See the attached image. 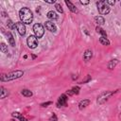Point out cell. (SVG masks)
<instances>
[{
	"mask_svg": "<svg viewBox=\"0 0 121 121\" xmlns=\"http://www.w3.org/2000/svg\"><path fill=\"white\" fill-rule=\"evenodd\" d=\"M19 18L22 23L28 25L33 21V12L27 7L22 8L19 11Z\"/></svg>",
	"mask_w": 121,
	"mask_h": 121,
	"instance_id": "cell-1",
	"label": "cell"
},
{
	"mask_svg": "<svg viewBox=\"0 0 121 121\" xmlns=\"http://www.w3.org/2000/svg\"><path fill=\"white\" fill-rule=\"evenodd\" d=\"M25 72L22 70H15L12 72H10L8 74H2L1 75V81H14V80H18L20 78H22L24 76Z\"/></svg>",
	"mask_w": 121,
	"mask_h": 121,
	"instance_id": "cell-2",
	"label": "cell"
},
{
	"mask_svg": "<svg viewBox=\"0 0 121 121\" xmlns=\"http://www.w3.org/2000/svg\"><path fill=\"white\" fill-rule=\"evenodd\" d=\"M97 7L98 12L102 15H107L111 12L110 6L107 4V1H104V0H100V1L97 2Z\"/></svg>",
	"mask_w": 121,
	"mask_h": 121,
	"instance_id": "cell-3",
	"label": "cell"
},
{
	"mask_svg": "<svg viewBox=\"0 0 121 121\" xmlns=\"http://www.w3.org/2000/svg\"><path fill=\"white\" fill-rule=\"evenodd\" d=\"M117 91H118V90H116V91H114V92H113V91H104V92H102V93L97 97V104H99V105L104 104L112 96H113L115 93H117Z\"/></svg>",
	"mask_w": 121,
	"mask_h": 121,
	"instance_id": "cell-4",
	"label": "cell"
},
{
	"mask_svg": "<svg viewBox=\"0 0 121 121\" xmlns=\"http://www.w3.org/2000/svg\"><path fill=\"white\" fill-rule=\"evenodd\" d=\"M33 31H34V34L35 36L39 39V38H42L44 34V26L40 23H37V24H34L33 25Z\"/></svg>",
	"mask_w": 121,
	"mask_h": 121,
	"instance_id": "cell-5",
	"label": "cell"
},
{
	"mask_svg": "<svg viewBox=\"0 0 121 121\" xmlns=\"http://www.w3.org/2000/svg\"><path fill=\"white\" fill-rule=\"evenodd\" d=\"M27 44H28L29 48L34 49V48H36L38 46V44H39L38 38L35 35H29L28 37V39H27Z\"/></svg>",
	"mask_w": 121,
	"mask_h": 121,
	"instance_id": "cell-6",
	"label": "cell"
},
{
	"mask_svg": "<svg viewBox=\"0 0 121 121\" xmlns=\"http://www.w3.org/2000/svg\"><path fill=\"white\" fill-rule=\"evenodd\" d=\"M67 101H68V96H66V94H62L57 101V107L60 108V107H66L67 106Z\"/></svg>",
	"mask_w": 121,
	"mask_h": 121,
	"instance_id": "cell-7",
	"label": "cell"
},
{
	"mask_svg": "<svg viewBox=\"0 0 121 121\" xmlns=\"http://www.w3.org/2000/svg\"><path fill=\"white\" fill-rule=\"evenodd\" d=\"M15 27H16V29H17L18 33L21 36H25L26 35L27 29H26V26H25L24 23H22V22H16L15 23Z\"/></svg>",
	"mask_w": 121,
	"mask_h": 121,
	"instance_id": "cell-8",
	"label": "cell"
},
{
	"mask_svg": "<svg viewBox=\"0 0 121 121\" xmlns=\"http://www.w3.org/2000/svg\"><path fill=\"white\" fill-rule=\"evenodd\" d=\"M44 27H45V28H46L48 31H50V32L55 33V32L57 31V27H56V25L53 23V21H46V22L44 23Z\"/></svg>",
	"mask_w": 121,
	"mask_h": 121,
	"instance_id": "cell-9",
	"label": "cell"
},
{
	"mask_svg": "<svg viewBox=\"0 0 121 121\" xmlns=\"http://www.w3.org/2000/svg\"><path fill=\"white\" fill-rule=\"evenodd\" d=\"M92 58H93V51L91 49H86L83 53V60L85 63H88Z\"/></svg>",
	"mask_w": 121,
	"mask_h": 121,
	"instance_id": "cell-10",
	"label": "cell"
},
{
	"mask_svg": "<svg viewBox=\"0 0 121 121\" xmlns=\"http://www.w3.org/2000/svg\"><path fill=\"white\" fill-rule=\"evenodd\" d=\"M118 63H119V60H118L117 59H113V60H109L108 64H107V67H108V69H110V70L114 69V68L116 67V65H118Z\"/></svg>",
	"mask_w": 121,
	"mask_h": 121,
	"instance_id": "cell-11",
	"label": "cell"
},
{
	"mask_svg": "<svg viewBox=\"0 0 121 121\" xmlns=\"http://www.w3.org/2000/svg\"><path fill=\"white\" fill-rule=\"evenodd\" d=\"M65 2L66 6L68 7V9H69V11H70L71 12H73V13H78V12H79L78 9L76 8V6H75L71 1H69V0H65Z\"/></svg>",
	"mask_w": 121,
	"mask_h": 121,
	"instance_id": "cell-12",
	"label": "cell"
},
{
	"mask_svg": "<svg viewBox=\"0 0 121 121\" xmlns=\"http://www.w3.org/2000/svg\"><path fill=\"white\" fill-rule=\"evenodd\" d=\"M90 103H91V100L90 99H82V100H81L80 103H79V110L82 111L87 106H89Z\"/></svg>",
	"mask_w": 121,
	"mask_h": 121,
	"instance_id": "cell-13",
	"label": "cell"
},
{
	"mask_svg": "<svg viewBox=\"0 0 121 121\" xmlns=\"http://www.w3.org/2000/svg\"><path fill=\"white\" fill-rule=\"evenodd\" d=\"M46 17H47L48 19H50L51 21H53V20H58V19H59L58 13H57L56 12H54V11H49V12L46 13Z\"/></svg>",
	"mask_w": 121,
	"mask_h": 121,
	"instance_id": "cell-14",
	"label": "cell"
},
{
	"mask_svg": "<svg viewBox=\"0 0 121 121\" xmlns=\"http://www.w3.org/2000/svg\"><path fill=\"white\" fill-rule=\"evenodd\" d=\"M6 36H7V39H8L9 44H10L12 47H14V46H15V40H14L13 35H12L10 31H8V32H6Z\"/></svg>",
	"mask_w": 121,
	"mask_h": 121,
	"instance_id": "cell-15",
	"label": "cell"
},
{
	"mask_svg": "<svg viewBox=\"0 0 121 121\" xmlns=\"http://www.w3.org/2000/svg\"><path fill=\"white\" fill-rule=\"evenodd\" d=\"M9 90L6 89L5 87L3 86H0V98L1 99H4L5 97H7L9 96Z\"/></svg>",
	"mask_w": 121,
	"mask_h": 121,
	"instance_id": "cell-16",
	"label": "cell"
},
{
	"mask_svg": "<svg viewBox=\"0 0 121 121\" xmlns=\"http://www.w3.org/2000/svg\"><path fill=\"white\" fill-rule=\"evenodd\" d=\"M94 20H95V22L98 25V27L100 26V25H103V24H105V19H104V17H102V16H96L95 18H94Z\"/></svg>",
	"mask_w": 121,
	"mask_h": 121,
	"instance_id": "cell-17",
	"label": "cell"
},
{
	"mask_svg": "<svg viewBox=\"0 0 121 121\" xmlns=\"http://www.w3.org/2000/svg\"><path fill=\"white\" fill-rule=\"evenodd\" d=\"M21 94H22L24 97H31L33 96V93H32L29 89H23V90L21 91Z\"/></svg>",
	"mask_w": 121,
	"mask_h": 121,
	"instance_id": "cell-18",
	"label": "cell"
},
{
	"mask_svg": "<svg viewBox=\"0 0 121 121\" xmlns=\"http://www.w3.org/2000/svg\"><path fill=\"white\" fill-rule=\"evenodd\" d=\"M99 43L102 44V45H106V46H108V45H110V41L107 39V37H100L99 38Z\"/></svg>",
	"mask_w": 121,
	"mask_h": 121,
	"instance_id": "cell-19",
	"label": "cell"
},
{
	"mask_svg": "<svg viewBox=\"0 0 121 121\" xmlns=\"http://www.w3.org/2000/svg\"><path fill=\"white\" fill-rule=\"evenodd\" d=\"M0 50H1V52L4 53V54H8L9 53L8 45L5 43H1V45H0Z\"/></svg>",
	"mask_w": 121,
	"mask_h": 121,
	"instance_id": "cell-20",
	"label": "cell"
},
{
	"mask_svg": "<svg viewBox=\"0 0 121 121\" xmlns=\"http://www.w3.org/2000/svg\"><path fill=\"white\" fill-rule=\"evenodd\" d=\"M7 26H8V28H9L10 29H12V30H14V29L16 28L15 23H13L11 19H8V21H7Z\"/></svg>",
	"mask_w": 121,
	"mask_h": 121,
	"instance_id": "cell-21",
	"label": "cell"
},
{
	"mask_svg": "<svg viewBox=\"0 0 121 121\" xmlns=\"http://www.w3.org/2000/svg\"><path fill=\"white\" fill-rule=\"evenodd\" d=\"M96 31H97V33H100L102 37H107V33H106V31H105L103 28H101L100 27H98V26H97V27L96 28Z\"/></svg>",
	"mask_w": 121,
	"mask_h": 121,
	"instance_id": "cell-22",
	"label": "cell"
},
{
	"mask_svg": "<svg viewBox=\"0 0 121 121\" xmlns=\"http://www.w3.org/2000/svg\"><path fill=\"white\" fill-rule=\"evenodd\" d=\"M55 8H56L57 12H59L60 13H64V9H63V7H62V5H60V4L56 3L55 4Z\"/></svg>",
	"mask_w": 121,
	"mask_h": 121,
	"instance_id": "cell-23",
	"label": "cell"
},
{
	"mask_svg": "<svg viewBox=\"0 0 121 121\" xmlns=\"http://www.w3.org/2000/svg\"><path fill=\"white\" fill-rule=\"evenodd\" d=\"M91 80H92V77H91L90 75H87L86 78H85L82 81H81L80 83H81V84H85V83H88L89 81H91Z\"/></svg>",
	"mask_w": 121,
	"mask_h": 121,
	"instance_id": "cell-24",
	"label": "cell"
},
{
	"mask_svg": "<svg viewBox=\"0 0 121 121\" xmlns=\"http://www.w3.org/2000/svg\"><path fill=\"white\" fill-rule=\"evenodd\" d=\"M12 117H14V118H18V119H20L23 115H22V113H20L19 112H12Z\"/></svg>",
	"mask_w": 121,
	"mask_h": 121,
	"instance_id": "cell-25",
	"label": "cell"
},
{
	"mask_svg": "<svg viewBox=\"0 0 121 121\" xmlns=\"http://www.w3.org/2000/svg\"><path fill=\"white\" fill-rule=\"evenodd\" d=\"M72 91H73L74 95H79L80 94V91H81V87L80 86H74L72 88Z\"/></svg>",
	"mask_w": 121,
	"mask_h": 121,
	"instance_id": "cell-26",
	"label": "cell"
},
{
	"mask_svg": "<svg viewBox=\"0 0 121 121\" xmlns=\"http://www.w3.org/2000/svg\"><path fill=\"white\" fill-rule=\"evenodd\" d=\"M52 103H53L52 101H46V102L41 103V107H43V108H46V107H48L49 105H51Z\"/></svg>",
	"mask_w": 121,
	"mask_h": 121,
	"instance_id": "cell-27",
	"label": "cell"
},
{
	"mask_svg": "<svg viewBox=\"0 0 121 121\" xmlns=\"http://www.w3.org/2000/svg\"><path fill=\"white\" fill-rule=\"evenodd\" d=\"M49 121H58V117H57V115H56V113H52V115H51V117L49 118Z\"/></svg>",
	"mask_w": 121,
	"mask_h": 121,
	"instance_id": "cell-28",
	"label": "cell"
},
{
	"mask_svg": "<svg viewBox=\"0 0 121 121\" xmlns=\"http://www.w3.org/2000/svg\"><path fill=\"white\" fill-rule=\"evenodd\" d=\"M80 3H81V5H88V4L90 3V1H89V0H81Z\"/></svg>",
	"mask_w": 121,
	"mask_h": 121,
	"instance_id": "cell-29",
	"label": "cell"
},
{
	"mask_svg": "<svg viewBox=\"0 0 121 121\" xmlns=\"http://www.w3.org/2000/svg\"><path fill=\"white\" fill-rule=\"evenodd\" d=\"M65 94H66V96H68V97H71V96H73V95H74V93H73L72 89H71V90H67Z\"/></svg>",
	"mask_w": 121,
	"mask_h": 121,
	"instance_id": "cell-30",
	"label": "cell"
},
{
	"mask_svg": "<svg viewBox=\"0 0 121 121\" xmlns=\"http://www.w3.org/2000/svg\"><path fill=\"white\" fill-rule=\"evenodd\" d=\"M107 4H108L109 6H114L115 1H112V0H108V1H107Z\"/></svg>",
	"mask_w": 121,
	"mask_h": 121,
	"instance_id": "cell-31",
	"label": "cell"
},
{
	"mask_svg": "<svg viewBox=\"0 0 121 121\" xmlns=\"http://www.w3.org/2000/svg\"><path fill=\"white\" fill-rule=\"evenodd\" d=\"M82 29H83V32H84V33H85L87 36H90V32L88 31V29H87L86 28H82Z\"/></svg>",
	"mask_w": 121,
	"mask_h": 121,
	"instance_id": "cell-32",
	"label": "cell"
},
{
	"mask_svg": "<svg viewBox=\"0 0 121 121\" xmlns=\"http://www.w3.org/2000/svg\"><path fill=\"white\" fill-rule=\"evenodd\" d=\"M1 14H2V17H7V16H8V14L6 13L5 11H2V12H1Z\"/></svg>",
	"mask_w": 121,
	"mask_h": 121,
	"instance_id": "cell-33",
	"label": "cell"
},
{
	"mask_svg": "<svg viewBox=\"0 0 121 121\" xmlns=\"http://www.w3.org/2000/svg\"><path fill=\"white\" fill-rule=\"evenodd\" d=\"M44 2L47 3V4H56V1H55V0H53V1H45V0H44Z\"/></svg>",
	"mask_w": 121,
	"mask_h": 121,
	"instance_id": "cell-34",
	"label": "cell"
},
{
	"mask_svg": "<svg viewBox=\"0 0 121 121\" xmlns=\"http://www.w3.org/2000/svg\"><path fill=\"white\" fill-rule=\"evenodd\" d=\"M19 120H20V121H28V120L26 117H24V116H22V117H21Z\"/></svg>",
	"mask_w": 121,
	"mask_h": 121,
	"instance_id": "cell-35",
	"label": "cell"
},
{
	"mask_svg": "<svg viewBox=\"0 0 121 121\" xmlns=\"http://www.w3.org/2000/svg\"><path fill=\"white\" fill-rule=\"evenodd\" d=\"M77 79H78V76L77 75H72V80L73 81H76Z\"/></svg>",
	"mask_w": 121,
	"mask_h": 121,
	"instance_id": "cell-36",
	"label": "cell"
},
{
	"mask_svg": "<svg viewBox=\"0 0 121 121\" xmlns=\"http://www.w3.org/2000/svg\"><path fill=\"white\" fill-rule=\"evenodd\" d=\"M31 58H32V60H35V59L37 58V56H36V55H34V54H32V55H31Z\"/></svg>",
	"mask_w": 121,
	"mask_h": 121,
	"instance_id": "cell-37",
	"label": "cell"
},
{
	"mask_svg": "<svg viewBox=\"0 0 121 121\" xmlns=\"http://www.w3.org/2000/svg\"><path fill=\"white\" fill-rule=\"evenodd\" d=\"M11 121H15V120H14V119H12V120H11Z\"/></svg>",
	"mask_w": 121,
	"mask_h": 121,
	"instance_id": "cell-38",
	"label": "cell"
},
{
	"mask_svg": "<svg viewBox=\"0 0 121 121\" xmlns=\"http://www.w3.org/2000/svg\"><path fill=\"white\" fill-rule=\"evenodd\" d=\"M120 6H121V2H120Z\"/></svg>",
	"mask_w": 121,
	"mask_h": 121,
	"instance_id": "cell-39",
	"label": "cell"
}]
</instances>
